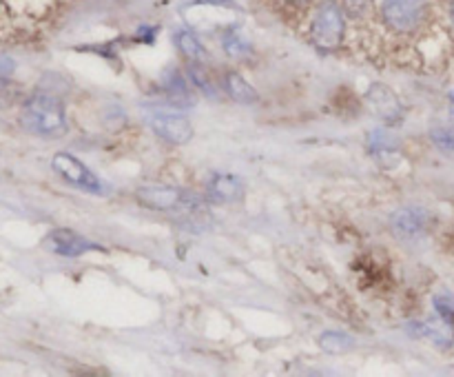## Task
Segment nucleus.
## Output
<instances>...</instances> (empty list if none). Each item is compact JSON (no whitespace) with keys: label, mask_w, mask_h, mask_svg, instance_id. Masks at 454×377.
<instances>
[{"label":"nucleus","mask_w":454,"mask_h":377,"mask_svg":"<svg viewBox=\"0 0 454 377\" xmlns=\"http://www.w3.org/2000/svg\"><path fill=\"white\" fill-rule=\"evenodd\" d=\"M22 124L40 137H58L67 131V114L60 98L51 93H35L22 106Z\"/></svg>","instance_id":"nucleus-1"},{"label":"nucleus","mask_w":454,"mask_h":377,"mask_svg":"<svg viewBox=\"0 0 454 377\" xmlns=\"http://www.w3.org/2000/svg\"><path fill=\"white\" fill-rule=\"evenodd\" d=\"M344 27V13H341L340 4L335 0H324L313 18V29H310V34H313L315 44L319 49L333 51V49H337L341 44Z\"/></svg>","instance_id":"nucleus-2"},{"label":"nucleus","mask_w":454,"mask_h":377,"mask_svg":"<svg viewBox=\"0 0 454 377\" xmlns=\"http://www.w3.org/2000/svg\"><path fill=\"white\" fill-rule=\"evenodd\" d=\"M51 167L58 176L65 177L69 185L78 186V189L89 191V193H105V186H102L100 177L91 171L84 162H80L75 155L60 151V153L53 155Z\"/></svg>","instance_id":"nucleus-3"},{"label":"nucleus","mask_w":454,"mask_h":377,"mask_svg":"<svg viewBox=\"0 0 454 377\" xmlns=\"http://www.w3.org/2000/svg\"><path fill=\"white\" fill-rule=\"evenodd\" d=\"M136 198L142 207L153 208V211H182L198 202L193 195L177 186H140Z\"/></svg>","instance_id":"nucleus-4"},{"label":"nucleus","mask_w":454,"mask_h":377,"mask_svg":"<svg viewBox=\"0 0 454 377\" xmlns=\"http://www.w3.org/2000/svg\"><path fill=\"white\" fill-rule=\"evenodd\" d=\"M426 13V0H384V18L395 31H412Z\"/></svg>","instance_id":"nucleus-5"},{"label":"nucleus","mask_w":454,"mask_h":377,"mask_svg":"<svg viewBox=\"0 0 454 377\" xmlns=\"http://www.w3.org/2000/svg\"><path fill=\"white\" fill-rule=\"evenodd\" d=\"M151 129L168 145H186L193 137V124L180 114H155L149 118Z\"/></svg>","instance_id":"nucleus-6"},{"label":"nucleus","mask_w":454,"mask_h":377,"mask_svg":"<svg viewBox=\"0 0 454 377\" xmlns=\"http://www.w3.org/2000/svg\"><path fill=\"white\" fill-rule=\"evenodd\" d=\"M44 244H47L49 251H53L56 255L62 257H80L89 251H100L98 244H93L91 240L82 238V235L69 229L51 231V233L47 235V240H44Z\"/></svg>","instance_id":"nucleus-7"},{"label":"nucleus","mask_w":454,"mask_h":377,"mask_svg":"<svg viewBox=\"0 0 454 377\" xmlns=\"http://www.w3.org/2000/svg\"><path fill=\"white\" fill-rule=\"evenodd\" d=\"M428 222H430L428 211H424V208L419 207H403L390 216V229L395 231L397 238L415 240L426 233Z\"/></svg>","instance_id":"nucleus-8"},{"label":"nucleus","mask_w":454,"mask_h":377,"mask_svg":"<svg viewBox=\"0 0 454 377\" xmlns=\"http://www.w3.org/2000/svg\"><path fill=\"white\" fill-rule=\"evenodd\" d=\"M366 98L368 102H371L372 109H375L384 120H388V122H399V120H402L403 115L402 102L397 100V96H395L386 84L381 82L372 84V87L368 89Z\"/></svg>","instance_id":"nucleus-9"},{"label":"nucleus","mask_w":454,"mask_h":377,"mask_svg":"<svg viewBox=\"0 0 454 377\" xmlns=\"http://www.w3.org/2000/svg\"><path fill=\"white\" fill-rule=\"evenodd\" d=\"M207 191L215 202H238L244 195V185L239 177L229 176V173H215L208 180Z\"/></svg>","instance_id":"nucleus-10"},{"label":"nucleus","mask_w":454,"mask_h":377,"mask_svg":"<svg viewBox=\"0 0 454 377\" xmlns=\"http://www.w3.org/2000/svg\"><path fill=\"white\" fill-rule=\"evenodd\" d=\"M411 333L412 335H421V337H428L433 340L434 344L439 346H450L454 335H452V322L448 319H439V322H426V324H411Z\"/></svg>","instance_id":"nucleus-11"},{"label":"nucleus","mask_w":454,"mask_h":377,"mask_svg":"<svg viewBox=\"0 0 454 377\" xmlns=\"http://www.w3.org/2000/svg\"><path fill=\"white\" fill-rule=\"evenodd\" d=\"M224 89L235 102H242V105H253V102H257V98H260L255 89H253L242 75L235 74V71H229V74L224 75Z\"/></svg>","instance_id":"nucleus-12"},{"label":"nucleus","mask_w":454,"mask_h":377,"mask_svg":"<svg viewBox=\"0 0 454 377\" xmlns=\"http://www.w3.org/2000/svg\"><path fill=\"white\" fill-rule=\"evenodd\" d=\"M319 346H322V350H326V353L335 355V353H346V350H350L355 346V340L353 337H348L346 333H340V331H326L319 335Z\"/></svg>","instance_id":"nucleus-13"},{"label":"nucleus","mask_w":454,"mask_h":377,"mask_svg":"<svg viewBox=\"0 0 454 377\" xmlns=\"http://www.w3.org/2000/svg\"><path fill=\"white\" fill-rule=\"evenodd\" d=\"M176 43H177V47H180V51L184 53L189 60L200 62V60H204V56H207V53H204L202 43L195 38L193 31H180V34L176 35Z\"/></svg>","instance_id":"nucleus-14"},{"label":"nucleus","mask_w":454,"mask_h":377,"mask_svg":"<svg viewBox=\"0 0 454 377\" xmlns=\"http://www.w3.org/2000/svg\"><path fill=\"white\" fill-rule=\"evenodd\" d=\"M371 151L380 158V155H390L399 151V142L390 136L388 131H381V129H375L371 133Z\"/></svg>","instance_id":"nucleus-15"},{"label":"nucleus","mask_w":454,"mask_h":377,"mask_svg":"<svg viewBox=\"0 0 454 377\" xmlns=\"http://www.w3.org/2000/svg\"><path fill=\"white\" fill-rule=\"evenodd\" d=\"M224 49L229 56L242 58V56H247L248 44L244 43V38L238 34V31H229V34L224 35Z\"/></svg>","instance_id":"nucleus-16"},{"label":"nucleus","mask_w":454,"mask_h":377,"mask_svg":"<svg viewBox=\"0 0 454 377\" xmlns=\"http://www.w3.org/2000/svg\"><path fill=\"white\" fill-rule=\"evenodd\" d=\"M434 309H437L439 318L452 322L454 319V295H450V293H439V295L434 297Z\"/></svg>","instance_id":"nucleus-17"},{"label":"nucleus","mask_w":454,"mask_h":377,"mask_svg":"<svg viewBox=\"0 0 454 377\" xmlns=\"http://www.w3.org/2000/svg\"><path fill=\"white\" fill-rule=\"evenodd\" d=\"M433 140H434V145L439 146V149L448 151V153H454V131H452V129H446V127L434 129Z\"/></svg>","instance_id":"nucleus-18"},{"label":"nucleus","mask_w":454,"mask_h":377,"mask_svg":"<svg viewBox=\"0 0 454 377\" xmlns=\"http://www.w3.org/2000/svg\"><path fill=\"white\" fill-rule=\"evenodd\" d=\"M346 3H348V7L353 9V13L355 12H364V9H366V4H368V0H346Z\"/></svg>","instance_id":"nucleus-19"},{"label":"nucleus","mask_w":454,"mask_h":377,"mask_svg":"<svg viewBox=\"0 0 454 377\" xmlns=\"http://www.w3.org/2000/svg\"><path fill=\"white\" fill-rule=\"evenodd\" d=\"M13 65H12V58L9 56H3V78H7L9 74H12Z\"/></svg>","instance_id":"nucleus-20"},{"label":"nucleus","mask_w":454,"mask_h":377,"mask_svg":"<svg viewBox=\"0 0 454 377\" xmlns=\"http://www.w3.org/2000/svg\"><path fill=\"white\" fill-rule=\"evenodd\" d=\"M213 3H222V4H231L233 0H213Z\"/></svg>","instance_id":"nucleus-21"},{"label":"nucleus","mask_w":454,"mask_h":377,"mask_svg":"<svg viewBox=\"0 0 454 377\" xmlns=\"http://www.w3.org/2000/svg\"><path fill=\"white\" fill-rule=\"evenodd\" d=\"M450 106H452V115H454V91L450 93Z\"/></svg>","instance_id":"nucleus-22"},{"label":"nucleus","mask_w":454,"mask_h":377,"mask_svg":"<svg viewBox=\"0 0 454 377\" xmlns=\"http://www.w3.org/2000/svg\"><path fill=\"white\" fill-rule=\"evenodd\" d=\"M291 3H295V4H304L306 0H291Z\"/></svg>","instance_id":"nucleus-23"},{"label":"nucleus","mask_w":454,"mask_h":377,"mask_svg":"<svg viewBox=\"0 0 454 377\" xmlns=\"http://www.w3.org/2000/svg\"><path fill=\"white\" fill-rule=\"evenodd\" d=\"M452 20H454V0H452Z\"/></svg>","instance_id":"nucleus-24"}]
</instances>
